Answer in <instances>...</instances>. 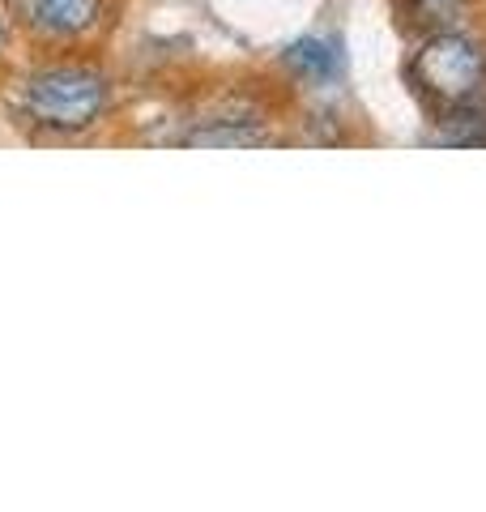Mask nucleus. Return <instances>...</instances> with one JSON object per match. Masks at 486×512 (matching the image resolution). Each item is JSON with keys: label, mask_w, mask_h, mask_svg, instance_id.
Wrapping results in <instances>:
<instances>
[{"label": "nucleus", "mask_w": 486, "mask_h": 512, "mask_svg": "<svg viewBox=\"0 0 486 512\" xmlns=\"http://www.w3.org/2000/svg\"><path fill=\"white\" fill-rule=\"evenodd\" d=\"M107 99V77L86 64H52V69L26 77L22 86V111L52 133H81V128L99 124Z\"/></svg>", "instance_id": "obj_1"}, {"label": "nucleus", "mask_w": 486, "mask_h": 512, "mask_svg": "<svg viewBox=\"0 0 486 512\" xmlns=\"http://www.w3.org/2000/svg\"><path fill=\"white\" fill-rule=\"evenodd\" d=\"M410 86L423 94L431 107H457L469 99H482L486 86V52L461 35V30H435L418 43V52L410 56Z\"/></svg>", "instance_id": "obj_2"}, {"label": "nucleus", "mask_w": 486, "mask_h": 512, "mask_svg": "<svg viewBox=\"0 0 486 512\" xmlns=\"http://www.w3.org/2000/svg\"><path fill=\"white\" fill-rule=\"evenodd\" d=\"M18 13L39 35L69 39L99 22V0H18Z\"/></svg>", "instance_id": "obj_3"}, {"label": "nucleus", "mask_w": 486, "mask_h": 512, "mask_svg": "<svg viewBox=\"0 0 486 512\" xmlns=\"http://www.w3.org/2000/svg\"><path fill=\"white\" fill-rule=\"evenodd\" d=\"M286 69L303 77V82H312V86H333L337 77H342L346 69V52H342V43L329 39V35H307V39H295L286 47Z\"/></svg>", "instance_id": "obj_4"}, {"label": "nucleus", "mask_w": 486, "mask_h": 512, "mask_svg": "<svg viewBox=\"0 0 486 512\" xmlns=\"http://www.w3.org/2000/svg\"><path fill=\"white\" fill-rule=\"evenodd\" d=\"M440 128H444V146H486V107H482V99L444 107Z\"/></svg>", "instance_id": "obj_5"}, {"label": "nucleus", "mask_w": 486, "mask_h": 512, "mask_svg": "<svg viewBox=\"0 0 486 512\" xmlns=\"http://www.w3.org/2000/svg\"><path fill=\"white\" fill-rule=\"evenodd\" d=\"M405 18H410L423 35L435 30H457L465 22V0H401Z\"/></svg>", "instance_id": "obj_6"}, {"label": "nucleus", "mask_w": 486, "mask_h": 512, "mask_svg": "<svg viewBox=\"0 0 486 512\" xmlns=\"http://www.w3.org/2000/svg\"><path fill=\"white\" fill-rule=\"evenodd\" d=\"M188 146H256L261 133L256 128H231V124H209V128H197V133L184 137Z\"/></svg>", "instance_id": "obj_7"}, {"label": "nucleus", "mask_w": 486, "mask_h": 512, "mask_svg": "<svg viewBox=\"0 0 486 512\" xmlns=\"http://www.w3.org/2000/svg\"><path fill=\"white\" fill-rule=\"evenodd\" d=\"M0 52H5V22H0Z\"/></svg>", "instance_id": "obj_8"}]
</instances>
